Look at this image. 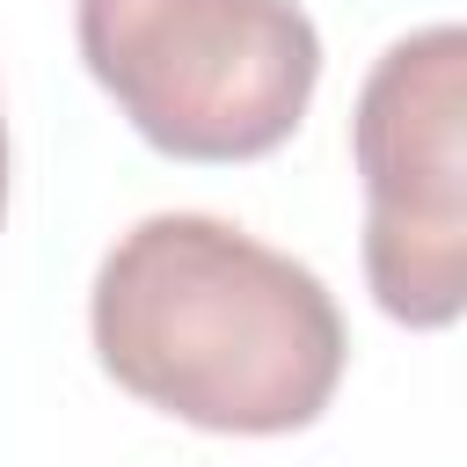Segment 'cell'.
Returning <instances> with one entry per match:
<instances>
[{"label":"cell","instance_id":"obj_2","mask_svg":"<svg viewBox=\"0 0 467 467\" xmlns=\"http://www.w3.org/2000/svg\"><path fill=\"white\" fill-rule=\"evenodd\" d=\"M73 44L168 161L277 153L321 80V29L299 0H73Z\"/></svg>","mask_w":467,"mask_h":467},{"label":"cell","instance_id":"obj_4","mask_svg":"<svg viewBox=\"0 0 467 467\" xmlns=\"http://www.w3.org/2000/svg\"><path fill=\"white\" fill-rule=\"evenodd\" d=\"M0 219H7V117H0Z\"/></svg>","mask_w":467,"mask_h":467},{"label":"cell","instance_id":"obj_3","mask_svg":"<svg viewBox=\"0 0 467 467\" xmlns=\"http://www.w3.org/2000/svg\"><path fill=\"white\" fill-rule=\"evenodd\" d=\"M365 175V285L401 328L467 306V29L431 22L379 51L350 109Z\"/></svg>","mask_w":467,"mask_h":467},{"label":"cell","instance_id":"obj_1","mask_svg":"<svg viewBox=\"0 0 467 467\" xmlns=\"http://www.w3.org/2000/svg\"><path fill=\"white\" fill-rule=\"evenodd\" d=\"M88 336L124 394L219 438L306 431L350 358L328 285L212 212H153L117 234Z\"/></svg>","mask_w":467,"mask_h":467}]
</instances>
